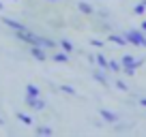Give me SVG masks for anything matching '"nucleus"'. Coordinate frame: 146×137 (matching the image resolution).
<instances>
[{
	"instance_id": "obj_1",
	"label": "nucleus",
	"mask_w": 146,
	"mask_h": 137,
	"mask_svg": "<svg viewBox=\"0 0 146 137\" xmlns=\"http://www.w3.org/2000/svg\"><path fill=\"white\" fill-rule=\"evenodd\" d=\"M125 34V39H127V43H131V45H137V47H146V34H144V30H127V32H123Z\"/></svg>"
},
{
	"instance_id": "obj_2",
	"label": "nucleus",
	"mask_w": 146,
	"mask_h": 137,
	"mask_svg": "<svg viewBox=\"0 0 146 137\" xmlns=\"http://www.w3.org/2000/svg\"><path fill=\"white\" fill-rule=\"evenodd\" d=\"M24 103H26L28 107H32V109H43V107H45V101H43L41 96H30V94H24Z\"/></svg>"
},
{
	"instance_id": "obj_3",
	"label": "nucleus",
	"mask_w": 146,
	"mask_h": 137,
	"mask_svg": "<svg viewBox=\"0 0 146 137\" xmlns=\"http://www.w3.org/2000/svg\"><path fill=\"white\" fill-rule=\"evenodd\" d=\"M28 51H30V56H32V58L41 60V62H43V60H47L45 47H41V45H30V49H28Z\"/></svg>"
},
{
	"instance_id": "obj_4",
	"label": "nucleus",
	"mask_w": 146,
	"mask_h": 137,
	"mask_svg": "<svg viewBox=\"0 0 146 137\" xmlns=\"http://www.w3.org/2000/svg\"><path fill=\"white\" fill-rule=\"evenodd\" d=\"M2 24L5 26H9L11 30H28L26 26H24L22 22H15V19H11V17H7V15H2Z\"/></svg>"
},
{
	"instance_id": "obj_5",
	"label": "nucleus",
	"mask_w": 146,
	"mask_h": 137,
	"mask_svg": "<svg viewBox=\"0 0 146 137\" xmlns=\"http://www.w3.org/2000/svg\"><path fill=\"white\" fill-rule=\"evenodd\" d=\"M99 116L105 122H116V120H118V116H116L114 111H110V109H99Z\"/></svg>"
},
{
	"instance_id": "obj_6",
	"label": "nucleus",
	"mask_w": 146,
	"mask_h": 137,
	"mask_svg": "<svg viewBox=\"0 0 146 137\" xmlns=\"http://www.w3.org/2000/svg\"><path fill=\"white\" fill-rule=\"evenodd\" d=\"M24 94H30V96H41V88L35 86V84H26L24 88Z\"/></svg>"
},
{
	"instance_id": "obj_7",
	"label": "nucleus",
	"mask_w": 146,
	"mask_h": 137,
	"mask_svg": "<svg viewBox=\"0 0 146 137\" xmlns=\"http://www.w3.org/2000/svg\"><path fill=\"white\" fill-rule=\"evenodd\" d=\"M58 47H62V51H67V54H73V51H75L73 43L67 41V39H60V41H58Z\"/></svg>"
},
{
	"instance_id": "obj_8",
	"label": "nucleus",
	"mask_w": 146,
	"mask_h": 137,
	"mask_svg": "<svg viewBox=\"0 0 146 137\" xmlns=\"http://www.w3.org/2000/svg\"><path fill=\"white\" fill-rule=\"evenodd\" d=\"M110 43H116V45H127V39H125V34H110Z\"/></svg>"
},
{
	"instance_id": "obj_9",
	"label": "nucleus",
	"mask_w": 146,
	"mask_h": 137,
	"mask_svg": "<svg viewBox=\"0 0 146 137\" xmlns=\"http://www.w3.org/2000/svg\"><path fill=\"white\" fill-rule=\"evenodd\" d=\"M78 11H82L84 15H92V13H95V9H92L88 2H78Z\"/></svg>"
},
{
	"instance_id": "obj_10",
	"label": "nucleus",
	"mask_w": 146,
	"mask_h": 137,
	"mask_svg": "<svg viewBox=\"0 0 146 137\" xmlns=\"http://www.w3.org/2000/svg\"><path fill=\"white\" fill-rule=\"evenodd\" d=\"M15 118H17L22 124H26V126H30V124H32V118H30L28 114H22V111H17V114H15Z\"/></svg>"
},
{
	"instance_id": "obj_11",
	"label": "nucleus",
	"mask_w": 146,
	"mask_h": 137,
	"mask_svg": "<svg viewBox=\"0 0 146 137\" xmlns=\"http://www.w3.org/2000/svg\"><path fill=\"white\" fill-rule=\"evenodd\" d=\"M58 90H60V92H64V94H71V96L78 94V92H75V88H73V86H67V84H60Z\"/></svg>"
},
{
	"instance_id": "obj_12",
	"label": "nucleus",
	"mask_w": 146,
	"mask_h": 137,
	"mask_svg": "<svg viewBox=\"0 0 146 137\" xmlns=\"http://www.w3.org/2000/svg\"><path fill=\"white\" fill-rule=\"evenodd\" d=\"M92 77H95L97 82H101L103 86H108V77H105V75L101 73V71H92Z\"/></svg>"
},
{
	"instance_id": "obj_13",
	"label": "nucleus",
	"mask_w": 146,
	"mask_h": 137,
	"mask_svg": "<svg viewBox=\"0 0 146 137\" xmlns=\"http://www.w3.org/2000/svg\"><path fill=\"white\" fill-rule=\"evenodd\" d=\"M54 60H56V62H67V60H69V54H67V51H56V54H54Z\"/></svg>"
},
{
	"instance_id": "obj_14",
	"label": "nucleus",
	"mask_w": 146,
	"mask_h": 137,
	"mask_svg": "<svg viewBox=\"0 0 146 137\" xmlns=\"http://www.w3.org/2000/svg\"><path fill=\"white\" fill-rule=\"evenodd\" d=\"M36 133H39V135H45V137H50L54 131H52L50 126H36Z\"/></svg>"
},
{
	"instance_id": "obj_15",
	"label": "nucleus",
	"mask_w": 146,
	"mask_h": 137,
	"mask_svg": "<svg viewBox=\"0 0 146 137\" xmlns=\"http://www.w3.org/2000/svg\"><path fill=\"white\" fill-rule=\"evenodd\" d=\"M110 71H112V73H118V71H123V64L114 62V60H110Z\"/></svg>"
},
{
	"instance_id": "obj_16",
	"label": "nucleus",
	"mask_w": 146,
	"mask_h": 137,
	"mask_svg": "<svg viewBox=\"0 0 146 137\" xmlns=\"http://www.w3.org/2000/svg\"><path fill=\"white\" fill-rule=\"evenodd\" d=\"M133 11H135L137 15H144V13H146V5H144V2H142V5H137L135 9H133Z\"/></svg>"
},
{
	"instance_id": "obj_17",
	"label": "nucleus",
	"mask_w": 146,
	"mask_h": 137,
	"mask_svg": "<svg viewBox=\"0 0 146 137\" xmlns=\"http://www.w3.org/2000/svg\"><path fill=\"white\" fill-rule=\"evenodd\" d=\"M116 84V88H118V90H123V92H127L129 88H127V84H123V82H114Z\"/></svg>"
},
{
	"instance_id": "obj_18",
	"label": "nucleus",
	"mask_w": 146,
	"mask_h": 137,
	"mask_svg": "<svg viewBox=\"0 0 146 137\" xmlns=\"http://www.w3.org/2000/svg\"><path fill=\"white\" fill-rule=\"evenodd\" d=\"M90 45H92V47H101V45H103V43H101L99 39H90Z\"/></svg>"
},
{
	"instance_id": "obj_19",
	"label": "nucleus",
	"mask_w": 146,
	"mask_h": 137,
	"mask_svg": "<svg viewBox=\"0 0 146 137\" xmlns=\"http://www.w3.org/2000/svg\"><path fill=\"white\" fill-rule=\"evenodd\" d=\"M140 105H142V107H146V96H142V99H140Z\"/></svg>"
},
{
	"instance_id": "obj_20",
	"label": "nucleus",
	"mask_w": 146,
	"mask_h": 137,
	"mask_svg": "<svg viewBox=\"0 0 146 137\" xmlns=\"http://www.w3.org/2000/svg\"><path fill=\"white\" fill-rule=\"evenodd\" d=\"M140 28H142V30L146 32V22H142V26H140Z\"/></svg>"
},
{
	"instance_id": "obj_21",
	"label": "nucleus",
	"mask_w": 146,
	"mask_h": 137,
	"mask_svg": "<svg viewBox=\"0 0 146 137\" xmlns=\"http://www.w3.org/2000/svg\"><path fill=\"white\" fill-rule=\"evenodd\" d=\"M2 9H5V5H2V2H0V11H2Z\"/></svg>"
},
{
	"instance_id": "obj_22",
	"label": "nucleus",
	"mask_w": 146,
	"mask_h": 137,
	"mask_svg": "<svg viewBox=\"0 0 146 137\" xmlns=\"http://www.w3.org/2000/svg\"><path fill=\"white\" fill-rule=\"evenodd\" d=\"M2 124H5V120H2V118H0V126H2Z\"/></svg>"
},
{
	"instance_id": "obj_23",
	"label": "nucleus",
	"mask_w": 146,
	"mask_h": 137,
	"mask_svg": "<svg viewBox=\"0 0 146 137\" xmlns=\"http://www.w3.org/2000/svg\"><path fill=\"white\" fill-rule=\"evenodd\" d=\"M50 2H58V0H50Z\"/></svg>"
},
{
	"instance_id": "obj_24",
	"label": "nucleus",
	"mask_w": 146,
	"mask_h": 137,
	"mask_svg": "<svg viewBox=\"0 0 146 137\" xmlns=\"http://www.w3.org/2000/svg\"><path fill=\"white\" fill-rule=\"evenodd\" d=\"M142 2H144V5H146V0H142Z\"/></svg>"
}]
</instances>
